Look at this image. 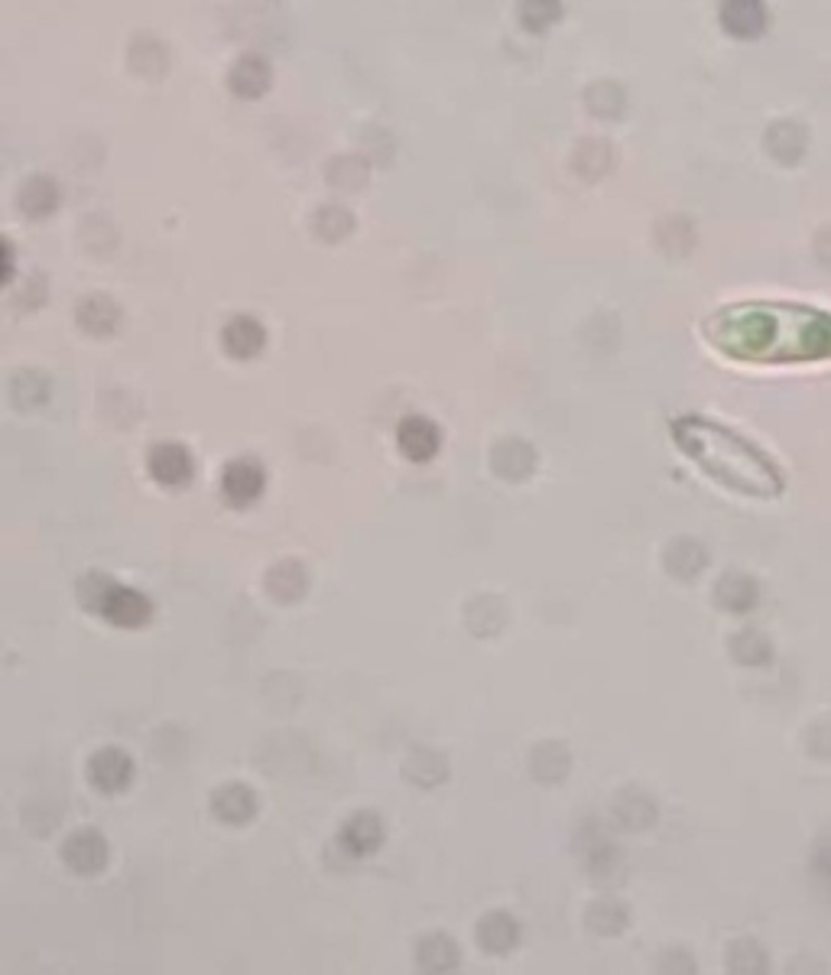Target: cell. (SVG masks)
Returning a JSON list of instances; mask_svg holds the SVG:
<instances>
[{
  "label": "cell",
  "instance_id": "obj_11",
  "mask_svg": "<svg viewBox=\"0 0 831 975\" xmlns=\"http://www.w3.org/2000/svg\"><path fill=\"white\" fill-rule=\"evenodd\" d=\"M458 963V953L451 947L448 937H429L422 947H419V966L425 973H445Z\"/></svg>",
  "mask_w": 831,
  "mask_h": 975
},
{
  "label": "cell",
  "instance_id": "obj_6",
  "mask_svg": "<svg viewBox=\"0 0 831 975\" xmlns=\"http://www.w3.org/2000/svg\"><path fill=\"white\" fill-rule=\"evenodd\" d=\"M263 469L257 466V462H247V459H240V462H231L227 469H224V479H221V488H224V497L231 501V504H250V501H257L260 494H263Z\"/></svg>",
  "mask_w": 831,
  "mask_h": 975
},
{
  "label": "cell",
  "instance_id": "obj_5",
  "mask_svg": "<svg viewBox=\"0 0 831 975\" xmlns=\"http://www.w3.org/2000/svg\"><path fill=\"white\" fill-rule=\"evenodd\" d=\"M397 443H400V449H404L407 459H413V462H429V459L438 453L442 436H438V427H435L432 420H425V417H410V420H404V427H400V433H397Z\"/></svg>",
  "mask_w": 831,
  "mask_h": 975
},
{
  "label": "cell",
  "instance_id": "obj_2",
  "mask_svg": "<svg viewBox=\"0 0 831 975\" xmlns=\"http://www.w3.org/2000/svg\"><path fill=\"white\" fill-rule=\"evenodd\" d=\"M62 859L69 862L72 872H82V875H95L104 868L108 862V846L98 832L91 829H82V832H72L65 849H62Z\"/></svg>",
  "mask_w": 831,
  "mask_h": 975
},
{
  "label": "cell",
  "instance_id": "obj_4",
  "mask_svg": "<svg viewBox=\"0 0 831 975\" xmlns=\"http://www.w3.org/2000/svg\"><path fill=\"white\" fill-rule=\"evenodd\" d=\"M150 476L160 485H186L193 479V456L183 446H176V443H163V446H157L150 453Z\"/></svg>",
  "mask_w": 831,
  "mask_h": 975
},
{
  "label": "cell",
  "instance_id": "obj_9",
  "mask_svg": "<svg viewBox=\"0 0 831 975\" xmlns=\"http://www.w3.org/2000/svg\"><path fill=\"white\" fill-rule=\"evenodd\" d=\"M224 348L234 358H253L263 348V329L253 319L240 316L224 325Z\"/></svg>",
  "mask_w": 831,
  "mask_h": 975
},
{
  "label": "cell",
  "instance_id": "obj_3",
  "mask_svg": "<svg viewBox=\"0 0 831 975\" xmlns=\"http://www.w3.org/2000/svg\"><path fill=\"white\" fill-rule=\"evenodd\" d=\"M88 777H91V783H95L98 790L114 793V790H124V787L131 783V777H134V764H131V757H127L124 751H117V748H104V751H98V754L91 757V764H88Z\"/></svg>",
  "mask_w": 831,
  "mask_h": 975
},
{
  "label": "cell",
  "instance_id": "obj_7",
  "mask_svg": "<svg viewBox=\"0 0 831 975\" xmlns=\"http://www.w3.org/2000/svg\"><path fill=\"white\" fill-rule=\"evenodd\" d=\"M381 839H384L381 819H377V816H371V813H361V816H355V819H351V823L342 829V836H338L342 849H345L351 859H364V855L377 852Z\"/></svg>",
  "mask_w": 831,
  "mask_h": 975
},
{
  "label": "cell",
  "instance_id": "obj_10",
  "mask_svg": "<svg viewBox=\"0 0 831 975\" xmlns=\"http://www.w3.org/2000/svg\"><path fill=\"white\" fill-rule=\"evenodd\" d=\"M520 937V927L507 914H491L477 927V940L487 953H507Z\"/></svg>",
  "mask_w": 831,
  "mask_h": 975
},
{
  "label": "cell",
  "instance_id": "obj_8",
  "mask_svg": "<svg viewBox=\"0 0 831 975\" xmlns=\"http://www.w3.org/2000/svg\"><path fill=\"white\" fill-rule=\"evenodd\" d=\"M211 806H214L218 819H224V823H247L253 816V810H257V800H253V793L247 787L231 783V787H221L214 793Z\"/></svg>",
  "mask_w": 831,
  "mask_h": 975
},
{
  "label": "cell",
  "instance_id": "obj_1",
  "mask_svg": "<svg viewBox=\"0 0 831 975\" xmlns=\"http://www.w3.org/2000/svg\"><path fill=\"white\" fill-rule=\"evenodd\" d=\"M82 598L88 602L91 612H98L101 618H108L117 628H140L153 615L150 602L140 592L124 589V585L111 582L108 576H88L85 589H82Z\"/></svg>",
  "mask_w": 831,
  "mask_h": 975
}]
</instances>
